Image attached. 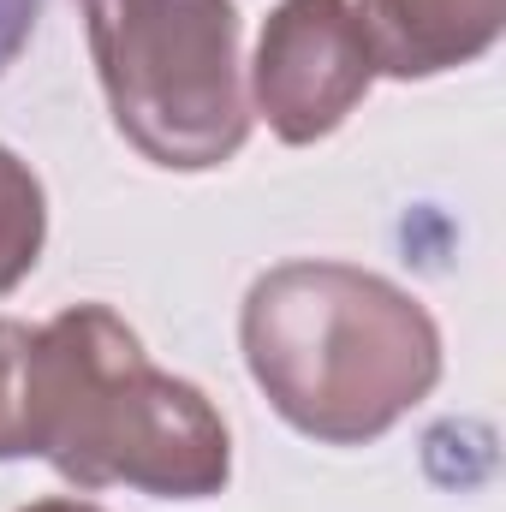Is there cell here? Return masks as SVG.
<instances>
[{
    "label": "cell",
    "instance_id": "3",
    "mask_svg": "<svg viewBox=\"0 0 506 512\" xmlns=\"http://www.w3.org/2000/svg\"><path fill=\"white\" fill-rule=\"evenodd\" d=\"M114 131L167 173L227 167L251 137L233 0H78Z\"/></svg>",
    "mask_w": 506,
    "mask_h": 512
},
{
    "label": "cell",
    "instance_id": "1",
    "mask_svg": "<svg viewBox=\"0 0 506 512\" xmlns=\"http://www.w3.org/2000/svg\"><path fill=\"white\" fill-rule=\"evenodd\" d=\"M24 459H48L78 489L209 501L233 477V435L203 387L149 364L108 304H72L30 328Z\"/></svg>",
    "mask_w": 506,
    "mask_h": 512
},
{
    "label": "cell",
    "instance_id": "6",
    "mask_svg": "<svg viewBox=\"0 0 506 512\" xmlns=\"http://www.w3.org/2000/svg\"><path fill=\"white\" fill-rule=\"evenodd\" d=\"M48 245V197L42 179L30 173V161H18L0 143V298L12 286H24V274L42 262Z\"/></svg>",
    "mask_w": 506,
    "mask_h": 512
},
{
    "label": "cell",
    "instance_id": "4",
    "mask_svg": "<svg viewBox=\"0 0 506 512\" xmlns=\"http://www.w3.org/2000/svg\"><path fill=\"white\" fill-rule=\"evenodd\" d=\"M376 54L352 0H280L262 18L251 60V102L292 149L322 143L370 96Z\"/></svg>",
    "mask_w": 506,
    "mask_h": 512
},
{
    "label": "cell",
    "instance_id": "9",
    "mask_svg": "<svg viewBox=\"0 0 506 512\" xmlns=\"http://www.w3.org/2000/svg\"><path fill=\"white\" fill-rule=\"evenodd\" d=\"M24 512H102L96 501H78V495H54V501H30Z\"/></svg>",
    "mask_w": 506,
    "mask_h": 512
},
{
    "label": "cell",
    "instance_id": "7",
    "mask_svg": "<svg viewBox=\"0 0 506 512\" xmlns=\"http://www.w3.org/2000/svg\"><path fill=\"white\" fill-rule=\"evenodd\" d=\"M24 352L30 322L0 316V459H24Z\"/></svg>",
    "mask_w": 506,
    "mask_h": 512
},
{
    "label": "cell",
    "instance_id": "5",
    "mask_svg": "<svg viewBox=\"0 0 506 512\" xmlns=\"http://www.w3.org/2000/svg\"><path fill=\"white\" fill-rule=\"evenodd\" d=\"M358 24L376 72L411 84L483 60L506 30V0H364Z\"/></svg>",
    "mask_w": 506,
    "mask_h": 512
},
{
    "label": "cell",
    "instance_id": "8",
    "mask_svg": "<svg viewBox=\"0 0 506 512\" xmlns=\"http://www.w3.org/2000/svg\"><path fill=\"white\" fill-rule=\"evenodd\" d=\"M36 18H42V0H0V78L12 72V60L36 36Z\"/></svg>",
    "mask_w": 506,
    "mask_h": 512
},
{
    "label": "cell",
    "instance_id": "2",
    "mask_svg": "<svg viewBox=\"0 0 506 512\" xmlns=\"http://www.w3.org/2000/svg\"><path fill=\"white\" fill-rule=\"evenodd\" d=\"M245 370L298 435L370 447L441 382L435 316L358 262H280L239 310Z\"/></svg>",
    "mask_w": 506,
    "mask_h": 512
}]
</instances>
